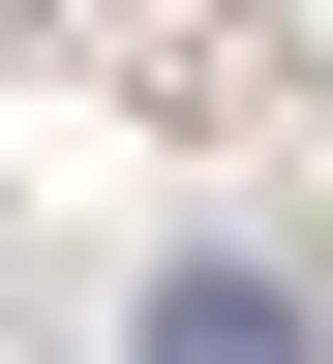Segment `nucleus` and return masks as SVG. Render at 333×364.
<instances>
[{"mask_svg": "<svg viewBox=\"0 0 333 364\" xmlns=\"http://www.w3.org/2000/svg\"><path fill=\"white\" fill-rule=\"evenodd\" d=\"M152 364H303V304L273 273H152Z\"/></svg>", "mask_w": 333, "mask_h": 364, "instance_id": "f257e3e1", "label": "nucleus"}]
</instances>
